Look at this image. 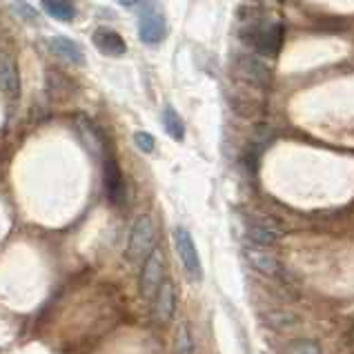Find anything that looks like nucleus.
<instances>
[{
  "label": "nucleus",
  "mask_w": 354,
  "mask_h": 354,
  "mask_svg": "<svg viewBox=\"0 0 354 354\" xmlns=\"http://www.w3.org/2000/svg\"><path fill=\"white\" fill-rule=\"evenodd\" d=\"M239 38L245 43L252 52L261 56H277L283 45V27L279 23L266 25V23H250V27H243Z\"/></svg>",
  "instance_id": "1"
},
{
  "label": "nucleus",
  "mask_w": 354,
  "mask_h": 354,
  "mask_svg": "<svg viewBox=\"0 0 354 354\" xmlns=\"http://www.w3.org/2000/svg\"><path fill=\"white\" fill-rule=\"evenodd\" d=\"M154 241H156V230H154V221L151 216L143 214L134 221V225L129 230V239H127V250L125 257L131 263H140L145 261L151 252H154Z\"/></svg>",
  "instance_id": "2"
},
{
  "label": "nucleus",
  "mask_w": 354,
  "mask_h": 354,
  "mask_svg": "<svg viewBox=\"0 0 354 354\" xmlns=\"http://www.w3.org/2000/svg\"><path fill=\"white\" fill-rule=\"evenodd\" d=\"M234 76L254 89H266L270 85V67L254 54H236L232 60Z\"/></svg>",
  "instance_id": "3"
},
{
  "label": "nucleus",
  "mask_w": 354,
  "mask_h": 354,
  "mask_svg": "<svg viewBox=\"0 0 354 354\" xmlns=\"http://www.w3.org/2000/svg\"><path fill=\"white\" fill-rule=\"evenodd\" d=\"M165 277V257H163V250L154 248V252L143 261V270H140V281H138V288H140V295H143L145 301H154L156 292L163 286V279Z\"/></svg>",
  "instance_id": "4"
},
{
  "label": "nucleus",
  "mask_w": 354,
  "mask_h": 354,
  "mask_svg": "<svg viewBox=\"0 0 354 354\" xmlns=\"http://www.w3.org/2000/svg\"><path fill=\"white\" fill-rule=\"evenodd\" d=\"M174 245H176V254L180 259L185 268V274L189 277V281H203V263H201L198 250L194 245V239L185 230V227H176L174 230Z\"/></svg>",
  "instance_id": "5"
},
{
  "label": "nucleus",
  "mask_w": 354,
  "mask_h": 354,
  "mask_svg": "<svg viewBox=\"0 0 354 354\" xmlns=\"http://www.w3.org/2000/svg\"><path fill=\"white\" fill-rule=\"evenodd\" d=\"M248 236L250 241H254L259 248H266L281 241L283 230L268 216H252L248 218Z\"/></svg>",
  "instance_id": "6"
},
{
  "label": "nucleus",
  "mask_w": 354,
  "mask_h": 354,
  "mask_svg": "<svg viewBox=\"0 0 354 354\" xmlns=\"http://www.w3.org/2000/svg\"><path fill=\"white\" fill-rule=\"evenodd\" d=\"M167 36V23L160 12H145L138 20V38L145 45H158Z\"/></svg>",
  "instance_id": "7"
},
{
  "label": "nucleus",
  "mask_w": 354,
  "mask_h": 354,
  "mask_svg": "<svg viewBox=\"0 0 354 354\" xmlns=\"http://www.w3.org/2000/svg\"><path fill=\"white\" fill-rule=\"evenodd\" d=\"M92 43L103 56L109 58H120L127 54V43L125 38L120 36L116 29H109V27H98L96 32L92 34Z\"/></svg>",
  "instance_id": "8"
},
{
  "label": "nucleus",
  "mask_w": 354,
  "mask_h": 354,
  "mask_svg": "<svg viewBox=\"0 0 354 354\" xmlns=\"http://www.w3.org/2000/svg\"><path fill=\"white\" fill-rule=\"evenodd\" d=\"M176 312V290L171 281H163V286L156 292L154 301H151V315L158 323H167Z\"/></svg>",
  "instance_id": "9"
},
{
  "label": "nucleus",
  "mask_w": 354,
  "mask_h": 354,
  "mask_svg": "<svg viewBox=\"0 0 354 354\" xmlns=\"http://www.w3.org/2000/svg\"><path fill=\"white\" fill-rule=\"evenodd\" d=\"M47 45H49V52L58 58H63L65 63L76 65V67L85 65V52L76 40L67 38V36H52L47 40Z\"/></svg>",
  "instance_id": "10"
},
{
  "label": "nucleus",
  "mask_w": 354,
  "mask_h": 354,
  "mask_svg": "<svg viewBox=\"0 0 354 354\" xmlns=\"http://www.w3.org/2000/svg\"><path fill=\"white\" fill-rule=\"evenodd\" d=\"M105 192H107V198L112 205L125 203V194H127L125 178H123V171H120V167L114 158L105 160Z\"/></svg>",
  "instance_id": "11"
},
{
  "label": "nucleus",
  "mask_w": 354,
  "mask_h": 354,
  "mask_svg": "<svg viewBox=\"0 0 354 354\" xmlns=\"http://www.w3.org/2000/svg\"><path fill=\"white\" fill-rule=\"evenodd\" d=\"M0 92L9 98H16L20 92V74L16 60L7 52H0Z\"/></svg>",
  "instance_id": "12"
},
{
  "label": "nucleus",
  "mask_w": 354,
  "mask_h": 354,
  "mask_svg": "<svg viewBox=\"0 0 354 354\" xmlns=\"http://www.w3.org/2000/svg\"><path fill=\"white\" fill-rule=\"evenodd\" d=\"M245 257H248V261L254 266V270H259L261 274H266V277H277L279 274V270H281V266H279V261H277V257L274 254H270V252H266L263 248H248L245 250Z\"/></svg>",
  "instance_id": "13"
},
{
  "label": "nucleus",
  "mask_w": 354,
  "mask_h": 354,
  "mask_svg": "<svg viewBox=\"0 0 354 354\" xmlns=\"http://www.w3.org/2000/svg\"><path fill=\"white\" fill-rule=\"evenodd\" d=\"M40 7L47 16H52L58 23H74L78 12L74 0H40Z\"/></svg>",
  "instance_id": "14"
},
{
  "label": "nucleus",
  "mask_w": 354,
  "mask_h": 354,
  "mask_svg": "<svg viewBox=\"0 0 354 354\" xmlns=\"http://www.w3.org/2000/svg\"><path fill=\"white\" fill-rule=\"evenodd\" d=\"M163 127H165V131L167 134L174 138V140H183L185 138V125H183V118H180L178 114H176V109L171 107V105H165V109H163Z\"/></svg>",
  "instance_id": "15"
},
{
  "label": "nucleus",
  "mask_w": 354,
  "mask_h": 354,
  "mask_svg": "<svg viewBox=\"0 0 354 354\" xmlns=\"http://www.w3.org/2000/svg\"><path fill=\"white\" fill-rule=\"evenodd\" d=\"M9 9H12V14L16 18H20L23 23L27 25H40V14L34 5H29L27 0H12L9 3Z\"/></svg>",
  "instance_id": "16"
},
{
  "label": "nucleus",
  "mask_w": 354,
  "mask_h": 354,
  "mask_svg": "<svg viewBox=\"0 0 354 354\" xmlns=\"http://www.w3.org/2000/svg\"><path fill=\"white\" fill-rule=\"evenodd\" d=\"M171 354H194V341H192V332L187 323H180L174 335V348Z\"/></svg>",
  "instance_id": "17"
},
{
  "label": "nucleus",
  "mask_w": 354,
  "mask_h": 354,
  "mask_svg": "<svg viewBox=\"0 0 354 354\" xmlns=\"http://www.w3.org/2000/svg\"><path fill=\"white\" fill-rule=\"evenodd\" d=\"M266 321V326H270L272 330H290L299 326V317L292 315V312H270Z\"/></svg>",
  "instance_id": "18"
},
{
  "label": "nucleus",
  "mask_w": 354,
  "mask_h": 354,
  "mask_svg": "<svg viewBox=\"0 0 354 354\" xmlns=\"http://www.w3.org/2000/svg\"><path fill=\"white\" fill-rule=\"evenodd\" d=\"M134 145L140 151H143V154H151L154 147H156V140H154V136H151V134H147V131H136V134H134Z\"/></svg>",
  "instance_id": "19"
},
{
  "label": "nucleus",
  "mask_w": 354,
  "mask_h": 354,
  "mask_svg": "<svg viewBox=\"0 0 354 354\" xmlns=\"http://www.w3.org/2000/svg\"><path fill=\"white\" fill-rule=\"evenodd\" d=\"M288 354H321V348L315 341H299L288 348Z\"/></svg>",
  "instance_id": "20"
},
{
  "label": "nucleus",
  "mask_w": 354,
  "mask_h": 354,
  "mask_svg": "<svg viewBox=\"0 0 354 354\" xmlns=\"http://www.w3.org/2000/svg\"><path fill=\"white\" fill-rule=\"evenodd\" d=\"M140 3H145V0H118V5H123V7H136Z\"/></svg>",
  "instance_id": "21"
}]
</instances>
